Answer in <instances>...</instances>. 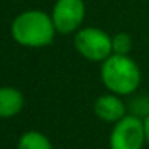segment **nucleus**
<instances>
[{"label": "nucleus", "instance_id": "nucleus-1", "mask_svg": "<svg viewBox=\"0 0 149 149\" xmlns=\"http://www.w3.org/2000/svg\"><path fill=\"white\" fill-rule=\"evenodd\" d=\"M56 27L50 15L40 10H27L18 15L11 23V37L23 47L40 48L55 39Z\"/></svg>", "mask_w": 149, "mask_h": 149}, {"label": "nucleus", "instance_id": "nucleus-2", "mask_svg": "<svg viewBox=\"0 0 149 149\" xmlns=\"http://www.w3.org/2000/svg\"><path fill=\"white\" fill-rule=\"evenodd\" d=\"M101 80L111 93L125 96L139 87L141 72L130 56L111 55L101 64Z\"/></svg>", "mask_w": 149, "mask_h": 149}, {"label": "nucleus", "instance_id": "nucleus-3", "mask_svg": "<svg viewBox=\"0 0 149 149\" xmlns=\"http://www.w3.org/2000/svg\"><path fill=\"white\" fill-rule=\"evenodd\" d=\"M75 50L88 61H101L112 55V37L98 27H84L74 37Z\"/></svg>", "mask_w": 149, "mask_h": 149}, {"label": "nucleus", "instance_id": "nucleus-4", "mask_svg": "<svg viewBox=\"0 0 149 149\" xmlns=\"http://www.w3.org/2000/svg\"><path fill=\"white\" fill-rule=\"evenodd\" d=\"M146 143L144 122L136 116H125L114 123L109 136L111 149H143Z\"/></svg>", "mask_w": 149, "mask_h": 149}, {"label": "nucleus", "instance_id": "nucleus-5", "mask_svg": "<svg viewBox=\"0 0 149 149\" xmlns=\"http://www.w3.org/2000/svg\"><path fill=\"white\" fill-rule=\"evenodd\" d=\"M85 18L84 0H56L52 11V19L56 32L71 34L80 27Z\"/></svg>", "mask_w": 149, "mask_h": 149}, {"label": "nucleus", "instance_id": "nucleus-6", "mask_svg": "<svg viewBox=\"0 0 149 149\" xmlns=\"http://www.w3.org/2000/svg\"><path fill=\"white\" fill-rule=\"evenodd\" d=\"M95 116L100 120L106 123H117L127 116V107L125 103L120 100L119 95H101L93 104Z\"/></svg>", "mask_w": 149, "mask_h": 149}, {"label": "nucleus", "instance_id": "nucleus-7", "mask_svg": "<svg viewBox=\"0 0 149 149\" xmlns=\"http://www.w3.org/2000/svg\"><path fill=\"white\" fill-rule=\"evenodd\" d=\"M24 96L15 87H0V119H10L23 111Z\"/></svg>", "mask_w": 149, "mask_h": 149}, {"label": "nucleus", "instance_id": "nucleus-8", "mask_svg": "<svg viewBox=\"0 0 149 149\" xmlns=\"http://www.w3.org/2000/svg\"><path fill=\"white\" fill-rule=\"evenodd\" d=\"M16 149H53V144L42 132L29 130L19 136Z\"/></svg>", "mask_w": 149, "mask_h": 149}, {"label": "nucleus", "instance_id": "nucleus-9", "mask_svg": "<svg viewBox=\"0 0 149 149\" xmlns=\"http://www.w3.org/2000/svg\"><path fill=\"white\" fill-rule=\"evenodd\" d=\"M133 48V40L127 32H119L112 37V55L128 56Z\"/></svg>", "mask_w": 149, "mask_h": 149}, {"label": "nucleus", "instance_id": "nucleus-10", "mask_svg": "<svg viewBox=\"0 0 149 149\" xmlns=\"http://www.w3.org/2000/svg\"><path fill=\"white\" fill-rule=\"evenodd\" d=\"M143 122H144V135H146V144L149 146V114L143 119Z\"/></svg>", "mask_w": 149, "mask_h": 149}]
</instances>
